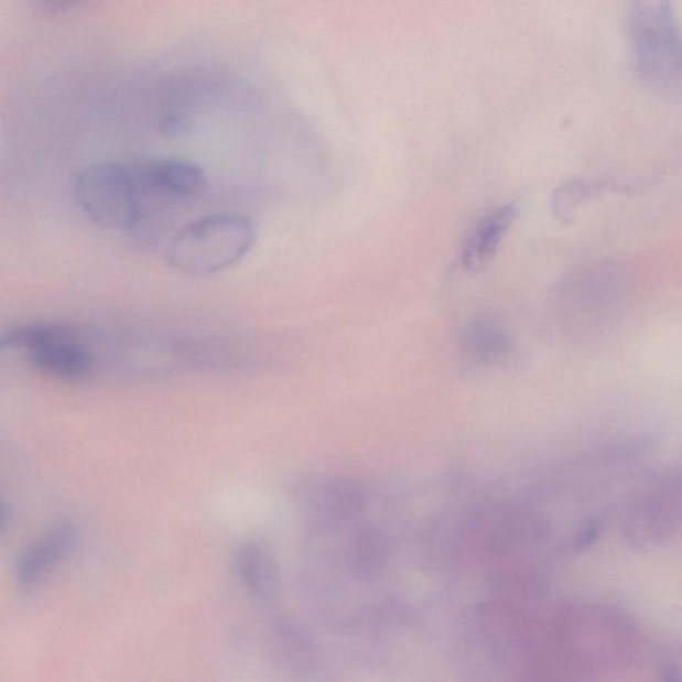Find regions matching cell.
Here are the masks:
<instances>
[{
  "instance_id": "cell-3",
  "label": "cell",
  "mask_w": 682,
  "mask_h": 682,
  "mask_svg": "<svg viewBox=\"0 0 682 682\" xmlns=\"http://www.w3.org/2000/svg\"><path fill=\"white\" fill-rule=\"evenodd\" d=\"M624 532L629 543L641 550L682 546V463L632 496Z\"/></svg>"
},
{
  "instance_id": "cell-1",
  "label": "cell",
  "mask_w": 682,
  "mask_h": 682,
  "mask_svg": "<svg viewBox=\"0 0 682 682\" xmlns=\"http://www.w3.org/2000/svg\"><path fill=\"white\" fill-rule=\"evenodd\" d=\"M628 34L642 85L682 100V29L672 0H629Z\"/></svg>"
},
{
  "instance_id": "cell-7",
  "label": "cell",
  "mask_w": 682,
  "mask_h": 682,
  "mask_svg": "<svg viewBox=\"0 0 682 682\" xmlns=\"http://www.w3.org/2000/svg\"><path fill=\"white\" fill-rule=\"evenodd\" d=\"M145 197L184 201L201 195L207 187V175L199 165L180 159H159L136 167Z\"/></svg>"
},
{
  "instance_id": "cell-8",
  "label": "cell",
  "mask_w": 682,
  "mask_h": 682,
  "mask_svg": "<svg viewBox=\"0 0 682 682\" xmlns=\"http://www.w3.org/2000/svg\"><path fill=\"white\" fill-rule=\"evenodd\" d=\"M234 566L247 595L258 604L270 603L277 592V575L272 561L257 543H245L235 553Z\"/></svg>"
},
{
  "instance_id": "cell-10",
  "label": "cell",
  "mask_w": 682,
  "mask_h": 682,
  "mask_svg": "<svg viewBox=\"0 0 682 682\" xmlns=\"http://www.w3.org/2000/svg\"><path fill=\"white\" fill-rule=\"evenodd\" d=\"M465 349L472 359L483 362L496 361L507 356L511 349L506 329L494 322L476 323L465 337Z\"/></svg>"
},
{
  "instance_id": "cell-5",
  "label": "cell",
  "mask_w": 682,
  "mask_h": 682,
  "mask_svg": "<svg viewBox=\"0 0 682 682\" xmlns=\"http://www.w3.org/2000/svg\"><path fill=\"white\" fill-rule=\"evenodd\" d=\"M2 348L21 353L36 371L56 379H86L94 368L90 344L78 329L68 325H21L3 336Z\"/></svg>"
},
{
  "instance_id": "cell-6",
  "label": "cell",
  "mask_w": 682,
  "mask_h": 682,
  "mask_svg": "<svg viewBox=\"0 0 682 682\" xmlns=\"http://www.w3.org/2000/svg\"><path fill=\"white\" fill-rule=\"evenodd\" d=\"M79 529L69 522L50 528L24 548L17 560L15 578L19 588L31 592L69 556L79 544Z\"/></svg>"
},
{
  "instance_id": "cell-2",
  "label": "cell",
  "mask_w": 682,
  "mask_h": 682,
  "mask_svg": "<svg viewBox=\"0 0 682 682\" xmlns=\"http://www.w3.org/2000/svg\"><path fill=\"white\" fill-rule=\"evenodd\" d=\"M257 240L250 219L215 214L190 223L169 247L172 269L193 277L215 275L247 257Z\"/></svg>"
},
{
  "instance_id": "cell-9",
  "label": "cell",
  "mask_w": 682,
  "mask_h": 682,
  "mask_svg": "<svg viewBox=\"0 0 682 682\" xmlns=\"http://www.w3.org/2000/svg\"><path fill=\"white\" fill-rule=\"evenodd\" d=\"M516 212L506 206L490 213L472 231L464 246L463 263L472 272L480 271L494 259L504 236L512 226Z\"/></svg>"
},
{
  "instance_id": "cell-11",
  "label": "cell",
  "mask_w": 682,
  "mask_h": 682,
  "mask_svg": "<svg viewBox=\"0 0 682 682\" xmlns=\"http://www.w3.org/2000/svg\"><path fill=\"white\" fill-rule=\"evenodd\" d=\"M47 2H55V3L59 2V3H62V2H67V0H47Z\"/></svg>"
},
{
  "instance_id": "cell-4",
  "label": "cell",
  "mask_w": 682,
  "mask_h": 682,
  "mask_svg": "<svg viewBox=\"0 0 682 682\" xmlns=\"http://www.w3.org/2000/svg\"><path fill=\"white\" fill-rule=\"evenodd\" d=\"M75 199L88 219L110 229H129L142 219L144 196L136 167L100 163L80 172Z\"/></svg>"
}]
</instances>
